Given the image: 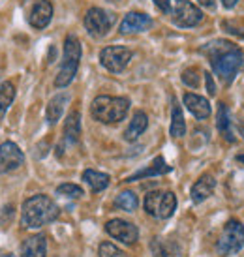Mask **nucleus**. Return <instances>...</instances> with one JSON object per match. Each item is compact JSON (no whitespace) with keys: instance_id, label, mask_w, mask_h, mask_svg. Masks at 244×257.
Wrapping results in <instances>:
<instances>
[{"instance_id":"1","label":"nucleus","mask_w":244,"mask_h":257,"mask_svg":"<svg viewBox=\"0 0 244 257\" xmlns=\"http://www.w3.org/2000/svg\"><path fill=\"white\" fill-rule=\"evenodd\" d=\"M201 51L208 57L212 70L216 75H220V79H223L225 83H231L235 79L244 60L242 51L238 47L227 40H216L207 43Z\"/></svg>"},{"instance_id":"2","label":"nucleus","mask_w":244,"mask_h":257,"mask_svg":"<svg viewBox=\"0 0 244 257\" xmlns=\"http://www.w3.org/2000/svg\"><path fill=\"white\" fill-rule=\"evenodd\" d=\"M58 207L57 203L47 197V195H32L23 203V214L21 221L27 229H38L51 223L58 218Z\"/></svg>"},{"instance_id":"3","label":"nucleus","mask_w":244,"mask_h":257,"mask_svg":"<svg viewBox=\"0 0 244 257\" xmlns=\"http://www.w3.org/2000/svg\"><path fill=\"white\" fill-rule=\"evenodd\" d=\"M130 101L126 98H118V96H98L92 101L90 113L98 122L103 124H116V122L124 120V116L128 114Z\"/></svg>"},{"instance_id":"4","label":"nucleus","mask_w":244,"mask_h":257,"mask_svg":"<svg viewBox=\"0 0 244 257\" xmlns=\"http://www.w3.org/2000/svg\"><path fill=\"white\" fill-rule=\"evenodd\" d=\"M81 43L79 40L70 34L66 36L64 40V58H62V66L58 70V75L55 79V86L57 88H62V86H68L73 81L75 73L79 70V62H81Z\"/></svg>"},{"instance_id":"5","label":"nucleus","mask_w":244,"mask_h":257,"mask_svg":"<svg viewBox=\"0 0 244 257\" xmlns=\"http://www.w3.org/2000/svg\"><path fill=\"white\" fill-rule=\"evenodd\" d=\"M244 246V225L238 220H229L223 225L220 240L216 244L222 255H231Z\"/></svg>"},{"instance_id":"6","label":"nucleus","mask_w":244,"mask_h":257,"mask_svg":"<svg viewBox=\"0 0 244 257\" xmlns=\"http://www.w3.org/2000/svg\"><path fill=\"white\" fill-rule=\"evenodd\" d=\"M130 60H132V51L128 47H122V45H111V47L101 49L100 53L101 66L111 73L124 72V68L130 64Z\"/></svg>"},{"instance_id":"7","label":"nucleus","mask_w":244,"mask_h":257,"mask_svg":"<svg viewBox=\"0 0 244 257\" xmlns=\"http://www.w3.org/2000/svg\"><path fill=\"white\" fill-rule=\"evenodd\" d=\"M115 17L101 8H90L85 15V29L92 38H103L113 27Z\"/></svg>"},{"instance_id":"8","label":"nucleus","mask_w":244,"mask_h":257,"mask_svg":"<svg viewBox=\"0 0 244 257\" xmlns=\"http://www.w3.org/2000/svg\"><path fill=\"white\" fill-rule=\"evenodd\" d=\"M25 164L21 149L12 141L0 145V173H12Z\"/></svg>"},{"instance_id":"9","label":"nucleus","mask_w":244,"mask_h":257,"mask_svg":"<svg viewBox=\"0 0 244 257\" xmlns=\"http://www.w3.org/2000/svg\"><path fill=\"white\" fill-rule=\"evenodd\" d=\"M105 231H107L109 235L116 238V240H120L122 244H134L137 240V236H139V231L134 223H130L126 220H109L105 223Z\"/></svg>"},{"instance_id":"10","label":"nucleus","mask_w":244,"mask_h":257,"mask_svg":"<svg viewBox=\"0 0 244 257\" xmlns=\"http://www.w3.org/2000/svg\"><path fill=\"white\" fill-rule=\"evenodd\" d=\"M203 21V14L199 8L190 2H180V6L173 12V23L180 29H190Z\"/></svg>"},{"instance_id":"11","label":"nucleus","mask_w":244,"mask_h":257,"mask_svg":"<svg viewBox=\"0 0 244 257\" xmlns=\"http://www.w3.org/2000/svg\"><path fill=\"white\" fill-rule=\"evenodd\" d=\"M152 27V19L147 14L139 12H130L120 23L122 34H136V32H145Z\"/></svg>"},{"instance_id":"12","label":"nucleus","mask_w":244,"mask_h":257,"mask_svg":"<svg viewBox=\"0 0 244 257\" xmlns=\"http://www.w3.org/2000/svg\"><path fill=\"white\" fill-rule=\"evenodd\" d=\"M51 17H53V6L49 0H38L30 12V25L34 29L42 30L51 23Z\"/></svg>"},{"instance_id":"13","label":"nucleus","mask_w":244,"mask_h":257,"mask_svg":"<svg viewBox=\"0 0 244 257\" xmlns=\"http://www.w3.org/2000/svg\"><path fill=\"white\" fill-rule=\"evenodd\" d=\"M184 105H186L188 111L194 114L195 118H199V120L208 118V116H210V111H212V109H210V103H208L203 96H197V94H192V92L184 94Z\"/></svg>"},{"instance_id":"14","label":"nucleus","mask_w":244,"mask_h":257,"mask_svg":"<svg viewBox=\"0 0 244 257\" xmlns=\"http://www.w3.org/2000/svg\"><path fill=\"white\" fill-rule=\"evenodd\" d=\"M214 188H216L214 177L212 175H203L201 179L192 186V201L194 203H203V201L208 199L214 193Z\"/></svg>"},{"instance_id":"15","label":"nucleus","mask_w":244,"mask_h":257,"mask_svg":"<svg viewBox=\"0 0 244 257\" xmlns=\"http://www.w3.org/2000/svg\"><path fill=\"white\" fill-rule=\"evenodd\" d=\"M47 255V240L43 235L29 236L21 246V257H45Z\"/></svg>"},{"instance_id":"16","label":"nucleus","mask_w":244,"mask_h":257,"mask_svg":"<svg viewBox=\"0 0 244 257\" xmlns=\"http://www.w3.org/2000/svg\"><path fill=\"white\" fill-rule=\"evenodd\" d=\"M165 173H171V165H167L164 158L158 156L152 160V164L149 165L147 169H141V171H137L136 175L128 177L126 182H136V180L147 179V177H158V175H165Z\"/></svg>"},{"instance_id":"17","label":"nucleus","mask_w":244,"mask_h":257,"mask_svg":"<svg viewBox=\"0 0 244 257\" xmlns=\"http://www.w3.org/2000/svg\"><path fill=\"white\" fill-rule=\"evenodd\" d=\"M216 128H218L220 136H222L227 143H235V136H233V128H231V114L225 103H220V105H218Z\"/></svg>"},{"instance_id":"18","label":"nucleus","mask_w":244,"mask_h":257,"mask_svg":"<svg viewBox=\"0 0 244 257\" xmlns=\"http://www.w3.org/2000/svg\"><path fill=\"white\" fill-rule=\"evenodd\" d=\"M147 126H149L147 114H145L143 111H137V113L134 114V118L130 120V126L126 128V132H124V139L130 141V143L136 141V139H139V136L147 130Z\"/></svg>"},{"instance_id":"19","label":"nucleus","mask_w":244,"mask_h":257,"mask_svg":"<svg viewBox=\"0 0 244 257\" xmlns=\"http://www.w3.org/2000/svg\"><path fill=\"white\" fill-rule=\"evenodd\" d=\"M64 136L70 143H77V141L81 139V114H79V111H72V113L66 116Z\"/></svg>"},{"instance_id":"20","label":"nucleus","mask_w":244,"mask_h":257,"mask_svg":"<svg viewBox=\"0 0 244 257\" xmlns=\"http://www.w3.org/2000/svg\"><path fill=\"white\" fill-rule=\"evenodd\" d=\"M68 100H70L68 94H57V96L49 101V105H47V122H49V124H55L57 120H60Z\"/></svg>"},{"instance_id":"21","label":"nucleus","mask_w":244,"mask_h":257,"mask_svg":"<svg viewBox=\"0 0 244 257\" xmlns=\"http://www.w3.org/2000/svg\"><path fill=\"white\" fill-rule=\"evenodd\" d=\"M83 180H85L86 184L90 186V190L92 192H101V190H105L109 186V175L105 173H100V171H94V169H86L83 173Z\"/></svg>"},{"instance_id":"22","label":"nucleus","mask_w":244,"mask_h":257,"mask_svg":"<svg viewBox=\"0 0 244 257\" xmlns=\"http://www.w3.org/2000/svg\"><path fill=\"white\" fill-rule=\"evenodd\" d=\"M151 250L154 257H180V250L177 248V244L167 242V240H160V238L152 240Z\"/></svg>"},{"instance_id":"23","label":"nucleus","mask_w":244,"mask_h":257,"mask_svg":"<svg viewBox=\"0 0 244 257\" xmlns=\"http://www.w3.org/2000/svg\"><path fill=\"white\" fill-rule=\"evenodd\" d=\"M173 137H182L186 134V122H184V116H182V109L180 105L175 101L173 103V113H171V128H169Z\"/></svg>"},{"instance_id":"24","label":"nucleus","mask_w":244,"mask_h":257,"mask_svg":"<svg viewBox=\"0 0 244 257\" xmlns=\"http://www.w3.org/2000/svg\"><path fill=\"white\" fill-rule=\"evenodd\" d=\"M14 98H15V86L10 81L2 83L0 85V118L6 114L10 105L14 103Z\"/></svg>"},{"instance_id":"25","label":"nucleus","mask_w":244,"mask_h":257,"mask_svg":"<svg viewBox=\"0 0 244 257\" xmlns=\"http://www.w3.org/2000/svg\"><path fill=\"white\" fill-rule=\"evenodd\" d=\"M175 208H177V197H175V193L164 192V195H162V203H160L158 218H162V220L171 218L173 212H175Z\"/></svg>"},{"instance_id":"26","label":"nucleus","mask_w":244,"mask_h":257,"mask_svg":"<svg viewBox=\"0 0 244 257\" xmlns=\"http://www.w3.org/2000/svg\"><path fill=\"white\" fill-rule=\"evenodd\" d=\"M137 205H139V199L134 192H122L115 199V207L120 208V210H126V212H134Z\"/></svg>"},{"instance_id":"27","label":"nucleus","mask_w":244,"mask_h":257,"mask_svg":"<svg viewBox=\"0 0 244 257\" xmlns=\"http://www.w3.org/2000/svg\"><path fill=\"white\" fill-rule=\"evenodd\" d=\"M162 195L164 193L160 192H151L147 193V197H145V210L149 212L151 216H154V218H158V210H160V203H162Z\"/></svg>"},{"instance_id":"28","label":"nucleus","mask_w":244,"mask_h":257,"mask_svg":"<svg viewBox=\"0 0 244 257\" xmlns=\"http://www.w3.org/2000/svg\"><path fill=\"white\" fill-rule=\"evenodd\" d=\"M57 193L58 195H62V197H70V199H79V197H83L85 193H83V188L77 184H60L57 188Z\"/></svg>"},{"instance_id":"29","label":"nucleus","mask_w":244,"mask_h":257,"mask_svg":"<svg viewBox=\"0 0 244 257\" xmlns=\"http://www.w3.org/2000/svg\"><path fill=\"white\" fill-rule=\"evenodd\" d=\"M98 257H126V253L118 250L115 244L111 242H101L98 248Z\"/></svg>"},{"instance_id":"30","label":"nucleus","mask_w":244,"mask_h":257,"mask_svg":"<svg viewBox=\"0 0 244 257\" xmlns=\"http://www.w3.org/2000/svg\"><path fill=\"white\" fill-rule=\"evenodd\" d=\"M199 79H201V75H199V70H197V68H188V70L182 72V83L186 86L197 88V86H199Z\"/></svg>"},{"instance_id":"31","label":"nucleus","mask_w":244,"mask_h":257,"mask_svg":"<svg viewBox=\"0 0 244 257\" xmlns=\"http://www.w3.org/2000/svg\"><path fill=\"white\" fill-rule=\"evenodd\" d=\"M154 6L158 8L160 12H164V14L171 12V2L169 0H154Z\"/></svg>"},{"instance_id":"32","label":"nucleus","mask_w":244,"mask_h":257,"mask_svg":"<svg viewBox=\"0 0 244 257\" xmlns=\"http://www.w3.org/2000/svg\"><path fill=\"white\" fill-rule=\"evenodd\" d=\"M205 83H207V90L210 96H214L216 94V86H214V81H212V75L210 73H205Z\"/></svg>"},{"instance_id":"33","label":"nucleus","mask_w":244,"mask_h":257,"mask_svg":"<svg viewBox=\"0 0 244 257\" xmlns=\"http://www.w3.org/2000/svg\"><path fill=\"white\" fill-rule=\"evenodd\" d=\"M238 0H222V4L225 8H227V10H231V8H235V4H237Z\"/></svg>"},{"instance_id":"34","label":"nucleus","mask_w":244,"mask_h":257,"mask_svg":"<svg viewBox=\"0 0 244 257\" xmlns=\"http://www.w3.org/2000/svg\"><path fill=\"white\" fill-rule=\"evenodd\" d=\"M203 6H207V8H214V0H199Z\"/></svg>"},{"instance_id":"35","label":"nucleus","mask_w":244,"mask_h":257,"mask_svg":"<svg viewBox=\"0 0 244 257\" xmlns=\"http://www.w3.org/2000/svg\"><path fill=\"white\" fill-rule=\"evenodd\" d=\"M238 132H240V136L244 137V120L240 122V124H238Z\"/></svg>"},{"instance_id":"36","label":"nucleus","mask_w":244,"mask_h":257,"mask_svg":"<svg viewBox=\"0 0 244 257\" xmlns=\"http://www.w3.org/2000/svg\"><path fill=\"white\" fill-rule=\"evenodd\" d=\"M237 160H238V162H240V164H244V154H240V156H238Z\"/></svg>"},{"instance_id":"37","label":"nucleus","mask_w":244,"mask_h":257,"mask_svg":"<svg viewBox=\"0 0 244 257\" xmlns=\"http://www.w3.org/2000/svg\"><path fill=\"white\" fill-rule=\"evenodd\" d=\"M0 257H15V255H12V253H6V255H0Z\"/></svg>"},{"instance_id":"38","label":"nucleus","mask_w":244,"mask_h":257,"mask_svg":"<svg viewBox=\"0 0 244 257\" xmlns=\"http://www.w3.org/2000/svg\"><path fill=\"white\" fill-rule=\"evenodd\" d=\"M111 2H116V0H111Z\"/></svg>"},{"instance_id":"39","label":"nucleus","mask_w":244,"mask_h":257,"mask_svg":"<svg viewBox=\"0 0 244 257\" xmlns=\"http://www.w3.org/2000/svg\"><path fill=\"white\" fill-rule=\"evenodd\" d=\"M182 2H184V0H182Z\"/></svg>"}]
</instances>
